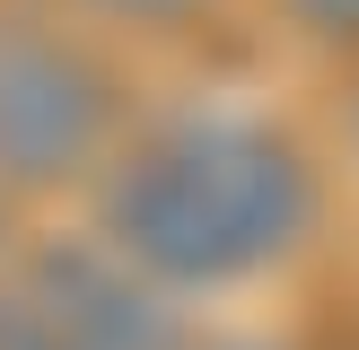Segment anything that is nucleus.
Segmentation results:
<instances>
[{
  "label": "nucleus",
  "mask_w": 359,
  "mask_h": 350,
  "mask_svg": "<svg viewBox=\"0 0 359 350\" xmlns=\"http://www.w3.org/2000/svg\"><path fill=\"white\" fill-rule=\"evenodd\" d=\"M316 227V167L245 114H184L149 132L105 184V237L132 272L219 289L290 262Z\"/></svg>",
  "instance_id": "f257e3e1"
},
{
  "label": "nucleus",
  "mask_w": 359,
  "mask_h": 350,
  "mask_svg": "<svg viewBox=\"0 0 359 350\" xmlns=\"http://www.w3.org/2000/svg\"><path fill=\"white\" fill-rule=\"evenodd\" d=\"M114 70L53 27H0V175L62 184L114 132Z\"/></svg>",
  "instance_id": "f03ea898"
},
{
  "label": "nucleus",
  "mask_w": 359,
  "mask_h": 350,
  "mask_svg": "<svg viewBox=\"0 0 359 350\" xmlns=\"http://www.w3.org/2000/svg\"><path fill=\"white\" fill-rule=\"evenodd\" d=\"M35 307L88 350H175V315L132 280L123 254H88V245L44 254L35 262Z\"/></svg>",
  "instance_id": "7ed1b4c3"
},
{
  "label": "nucleus",
  "mask_w": 359,
  "mask_h": 350,
  "mask_svg": "<svg viewBox=\"0 0 359 350\" xmlns=\"http://www.w3.org/2000/svg\"><path fill=\"white\" fill-rule=\"evenodd\" d=\"M0 350H88V342H70L35 298H0Z\"/></svg>",
  "instance_id": "20e7f679"
},
{
  "label": "nucleus",
  "mask_w": 359,
  "mask_h": 350,
  "mask_svg": "<svg viewBox=\"0 0 359 350\" xmlns=\"http://www.w3.org/2000/svg\"><path fill=\"white\" fill-rule=\"evenodd\" d=\"M290 18L325 44H359V0H290Z\"/></svg>",
  "instance_id": "39448f33"
},
{
  "label": "nucleus",
  "mask_w": 359,
  "mask_h": 350,
  "mask_svg": "<svg viewBox=\"0 0 359 350\" xmlns=\"http://www.w3.org/2000/svg\"><path fill=\"white\" fill-rule=\"evenodd\" d=\"M97 9H114V18H184L202 0H97Z\"/></svg>",
  "instance_id": "423d86ee"
},
{
  "label": "nucleus",
  "mask_w": 359,
  "mask_h": 350,
  "mask_svg": "<svg viewBox=\"0 0 359 350\" xmlns=\"http://www.w3.org/2000/svg\"><path fill=\"white\" fill-rule=\"evenodd\" d=\"M210 350H272V342H210Z\"/></svg>",
  "instance_id": "0eeeda50"
},
{
  "label": "nucleus",
  "mask_w": 359,
  "mask_h": 350,
  "mask_svg": "<svg viewBox=\"0 0 359 350\" xmlns=\"http://www.w3.org/2000/svg\"><path fill=\"white\" fill-rule=\"evenodd\" d=\"M351 132H359V97H351Z\"/></svg>",
  "instance_id": "6e6552de"
}]
</instances>
